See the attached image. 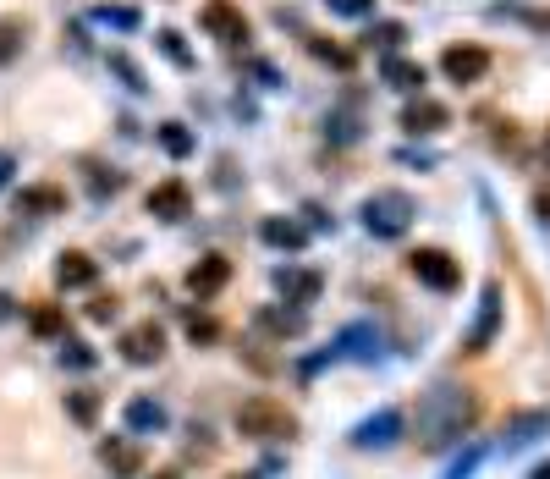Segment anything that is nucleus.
I'll list each match as a JSON object with an SVG mask.
<instances>
[{"label":"nucleus","instance_id":"37","mask_svg":"<svg viewBox=\"0 0 550 479\" xmlns=\"http://www.w3.org/2000/svg\"><path fill=\"white\" fill-rule=\"evenodd\" d=\"M528 479H550V463H539V468H534V474H528Z\"/></svg>","mask_w":550,"mask_h":479},{"label":"nucleus","instance_id":"15","mask_svg":"<svg viewBox=\"0 0 550 479\" xmlns=\"http://www.w3.org/2000/svg\"><path fill=\"white\" fill-rule=\"evenodd\" d=\"M226 281H231V259H220V254H204L193 270H187V287H193L198 298H215Z\"/></svg>","mask_w":550,"mask_h":479},{"label":"nucleus","instance_id":"2","mask_svg":"<svg viewBox=\"0 0 550 479\" xmlns=\"http://www.w3.org/2000/svg\"><path fill=\"white\" fill-rule=\"evenodd\" d=\"M413 215H418L413 193H402V188H380V193H369V199H363V232L380 237V243H396V237H407Z\"/></svg>","mask_w":550,"mask_h":479},{"label":"nucleus","instance_id":"13","mask_svg":"<svg viewBox=\"0 0 550 479\" xmlns=\"http://www.w3.org/2000/svg\"><path fill=\"white\" fill-rule=\"evenodd\" d=\"M336 353L341 358H358V364H374V358H380V331H374L369 320H352L347 331L336 336Z\"/></svg>","mask_w":550,"mask_h":479},{"label":"nucleus","instance_id":"20","mask_svg":"<svg viewBox=\"0 0 550 479\" xmlns=\"http://www.w3.org/2000/svg\"><path fill=\"white\" fill-rule=\"evenodd\" d=\"M446 122H451V111H446V105H435V100H418V105H407V111H402L407 133H440Z\"/></svg>","mask_w":550,"mask_h":479},{"label":"nucleus","instance_id":"34","mask_svg":"<svg viewBox=\"0 0 550 479\" xmlns=\"http://www.w3.org/2000/svg\"><path fill=\"white\" fill-rule=\"evenodd\" d=\"M534 215L550 226V188H539V193H534Z\"/></svg>","mask_w":550,"mask_h":479},{"label":"nucleus","instance_id":"26","mask_svg":"<svg viewBox=\"0 0 550 479\" xmlns=\"http://www.w3.org/2000/svg\"><path fill=\"white\" fill-rule=\"evenodd\" d=\"M385 83H396V89H407V94H413V89H424V67H413V61H385Z\"/></svg>","mask_w":550,"mask_h":479},{"label":"nucleus","instance_id":"18","mask_svg":"<svg viewBox=\"0 0 550 479\" xmlns=\"http://www.w3.org/2000/svg\"><path fill=\"white\" fill-rule=\"evenodd\" d=\"M55 281H61L66 292H72V287H94V281H99V265H94L88 254H77V248H72V254L55 259Z\"/></svg>","mask_w":550,"mask_h":479},{"label":"nucleus","instance_id":"9","mask_svg":"<svg viewBox=\"0 0 550 479\" xmlns=\"http://www.w3.org/2000/svg\"><path fill=\"white\" fill-rule=\"evenodd\" d=\"M198 23H204L209 34L220 39V45H242V39H248V17H242L237 6H231V0H204Z\"/></svg>","mask_w":550,"mask_h":479},{"label":"nucleus","instance_id":"3","mask_svg":"<svg viewBox=\"0 0 550 479\" xmlns=\"http://www.w3.org/2000/svg\"><path fill=\"white\" fill-rule=\"evenodd\" d=\"M237 430L248 435V441H292L297 413L275 397H248V402H237Z\"/></svg>","mask_w":550,"mask_h":479},{"label":"nucleus","instance_id":"14","mask_svg":"<svg viewBox=\"0 0 550 479\" xmlns=\"http://www.w3.org/2000/svg\"><path fill=\"white\" fill-rule=\"evenodd\" d=\"M187 210H193V193H187V182H160V188H149V215H160V221H187Z\"/></svg>","mask_w":550,"mask_h":479},{"label":"nucleus","instance_id":"5","mask_svg":"<svg viewBox=\"0 0 550 479\" xmlns=\"http://www.w3.org/2000/svg\"><path fill=\"white\" fill-rule=\"evenodd\" d=\"M402 435H407V413L402 408H380V413H369V419L352 424V446H358V452H385V446H396Z\"/></svg>","mask_w":550,"mask_h":479},{"label":"nucleus","instance_id":"11","mask_svg":"<svg viewBox=\"0 0 550 479\" xmlns=\"http://www.w3.org/2000/svg\"><path fill=\"white\" fill-rule=\"evenodd\" d=\"M121 424H127V435H160L165 424H171V413H165L160 397H127Z\"/></svg>","mask_w":550,"mask_h":479},{"label":"nucleus","instance_id":"27","mask_svg":"<svg viewBox=\"0 0 550 479\" xmlns=\"http://www.w3.org/2000/svg\"><path fill=\"white\" fill-rule=\"evenodd\" d=\"M61 364H66V369H94L99 353H94L88 342H77V336H66V342H61Z\"/></svg>","mask_w":550,"mask_h":479},{"label":"nucleus","instance_id":"6","mask_svg":"<svg viewBox=\"0 0 550 479\" xmlns=\"http://www.w3.org/2000/svg\"><path fill=\"white\" fill-rule=\"evenodd\" d=\"M495 331H501V281H484V292H479V314H473L468 336H462V353H490Z\"/></svg>","mask_w":550,"mask_h":479},{"label":"nucleus","instance_id":"28","mask_svg":"<svg viewBox=\"0 0 550 479\" xmlns=\"http://www.w3.org/2000/svg\"><path fill=\"white\" fill-rule=\"evenodd\" d=\"M220 336V325H215V314H187V342H215Z\"/></svg>","mask_w":550,"mask_h":479},{"label":"nucleus","instance_id":"31","mask_svg":"<svg viewBox=\"0 0 550 479\" xmlns=\"http://www.w3.org/2000/svg\"><path fill=\"white\" fill-rule=\"evenodd\" d=\"M116 314H121L116 298H94V303H88V320H94V325H110Z\"/></svg>","mask_w":550,"mask_h":479},{"label":"nucleus","instance_id":"25","mask_svg":"<svg viewBox=\"0 0 550 479\" xmlns=\"http://www.w3.org/2000/svg\"><path fill=\"white\" fill-rule=\"evenodd\" d=\"M160 149H165V155H176V160H182V155H193V149H198V138L187 133L182 122H165V127H160Z\"/></svg>","mask_w":550,"mask_h":479},{"label":"nucleus","instance_id":"24","mask_svg":"<svg viewBox=\"0 0 550 479\" xmlns=\"http://www.w3.org/2000/svg\"><path fill=\"white\" fill-rule=\"evenodd\" d=\"M22 39H28V23L22 17H0V67H11L22 56Z\"/></svg>","mask_w":550,"mask_h":479},{"label":"nucleus","instance_id":"29","mask_svg":"<svg viewBox=\"0 0 550 479\" xmlns=\"http://www.w3.org/2000/svg\"><path fill=\"white\" fill-rule=\"evenodd\" d=\"M402 39H407V28H402V23H380V28H369V45H380V50H402Z\"/></svg>","mask_w":550,"mask_h":479},{"label":"nucleus","instance_id":"32","mask_svg":"<svg viewBox=\"0 0 550 479\" xmlns=\"http://www.w3.org/2000/svg\"><path fill=\"white\" fill-rule=\"evenodd\" d=\"M330 12H341V17H369L374 0H330Z\"/></svg>","mask_w":550,"mask_h":479},{"label":"nucleus","instance_id":"33","mask_svg":"<svg viewBox=\"0 0 550 479\" xmlns=\"http://www.w3.org/2000/svg\"><path fill=\"white\" fill-rule=\"evenodd\" d=\"M160 50H165V56L176 61V67H187V61H193V56H187V50H182V39H176V34H160Z\"/></svg>","mask_w":550,"mask_h":479},{"label":"nucleus","instance_id":"1","mask_svg":"<svg viewBox=\"0 0 550 479\" xmlns=\"http://www.w3.org/2000/svg\"><path fill=\"white\" fill-rule=\"evenodd\" d=\"M473 419H479V397H473L468 386H457V380H440L435 391H424V402H418V446H429V452H446V446H457L462 435L473 430Z\"/></svg>","mask_w":550,"mask_h":479},{"label":"nucleus","instance_id":"21","mask_svg":"<svg viewBox=\"0 0 550 479\" xmlns=\"http://www.w3.org/2000/svg\"><path fill=\"white\" fill-rule=\"evenodd\" d=\"M303 320H308L303 309H259V314H253V325L270 331V336H297V331H303Z\"/></svg>","mask_w":550,"mask_h":479},{"label":"nucleus","instance_id":"17","mask_svg":"<svg viewBox=\"0 0 550 479\" xmlns=\"http://www.w3.org/2000/svg\"><path fill=\"white\" fill-rule=\"evenodd\" d=\"M259 237L270 248H286V254H303V248H308V226L286 221V215H270V221L259 226Z\"/></svg>","mask_w":550,"mask_h":479},{"label":"nucleus","instance_id":"35","mask_svg":"<svg viewBox=\"0 0 550 479\" xmlns=\"http://www.w3.org/2000/svg\"><path fill=\"white\" fill-rule=\"evenodd\" d=\"M11 314H17V298H11V292H0V325H6Z\"/></svg>","mask_w":550,"mask_h":479},{"label":"nucleus","instance_id":"16","mask_svg":"<svg viewBox=\"0 0 550 479\" xmlns=\"http://www.w3.org/2000/svg\"><path fill=\"white\" fill-rule=\"evenodd\" d=\"M99 457H105V468L116 479H138L143 474V452L132 441H116V435H110V441H99Z\"/></svg>","mask_w":550,"mask_h":479},{"label":"nucleus","instance_id":"38","mask_svg":"<svg viewBox=\"0 0 550 479\" xmlns=\"http://www.w3.org/2000/svg\"><path fill=\"white\" fill-rule=\"evenodd\" d=\"M154 479H176V474H154Z\"/></svg>","mask_w":550,"mask_h":479},{"label":"nucleus","instance_id":"7","mask_svg":"<svg viewBox=\"0 0 550 479\" xmlns=\"http://www.w3.org/2000/svg\"><path fill=\"white\" fill-rule=\"evenodd\" d=\"M121 358H127L132 369H143V364H160L165 358V331L154 320H138V325H127V331H121Z\"/></svg>","mask_w":550,"mask_h":479},{"label":"nucleus","instance_id":"23","mask_svg":"<svg viewBox=\"0 0 550 479\" xmlns=\"http://www.w3.org/2000/svg\"><path fill=\"white\" fill-rule=\"evenodd\" d=\"M66 419L72 424H83V430H94L99 424V391H66Z\"/></svg>","mask_w":550,"mask_h":479},{"label":"nucleus","instance_id":"8","mask_svg":"<svg viewBox=\"0 0 550 479\" xmlns=\"http://www.w3.org/2000/svg\"><path fill=\"white\" fill-rule=\"evenodd\" d=\"M275 287H281V298L292 303V309L308 314L319 303V292H325V276L308 270V265H281V270H275Z\"/></svg>","mask_w":550,"mask_h":479},{"label":"nucleus","instance_id":"12","mask_svg":"<svg viewBox=\"0 0 550 479\" xmlns=\"http://www.w3.org/2000/svg\"><path fill=\"white\" fill-rule=\"evenodd\" d=\"M545 430H550V413L545 408L512 413V419H506V430H501V452H523V446H534Z\"/></svg>","mask_w":550,"mask_h":479},{"label":"nucleus","instance_id":"22","mask_svg":"<svg viewBox=\"0 0 550 479\" xmlns=\"http://www.w3.org/2000/svg\"><path fill=\"white\" fill-rule=\"evenodd\" d=\"M28 331L44 336V342H55V336L66 342V314H61V303H39V309L28 314Z\"/></svg>","mask_w":550,"mask_h":479},{"label":"nucleus","instance_id":"10","mask_svg":"<svg viewBox=\"0 0 550 479\" xmlns=\"http://www.w3.org/2000/svg\"><path fill=\"white\" fill-rule=\"evenodd\" d=\"M440 72H446L451 83H479L484 72H490V50H479V45H451L446 56H440Z\"/></svg>","mask_w":550,"mask_h":479},{"label":"nucleus","instance_id":"30","mask_svg":"<svg viewBox=\"0 0 550 479\" xmlns=\"http://www.w3.org/2000/svg\"><path fill=\"white\" fill-rule=\"evenodd\" d=\"M479 463H484V446H468V452H462L457 463L446 468V479H468V474H473V468H479Z\"/></svg>","mask_w":550,"mask_h":479},{"label":"nucleus","instance_id":"36","mask_svg":"<svg viewBox=\"0 0 550 479\" xmlns=\"http://www.w3.org/2000/svg\"><path fill=\"white\" fill-rule=\"evenodd\" d=\"M11 171H17V160H11V155H0V188L11 182Z\"/></svg>","mask_w":550,"mask_h":479},{"label":"nucleus","instance_id":"4","mask_svg":"<svg viewBox=\"0 0 550 479\" xmlns=\"http://www.w3.org/2000/svg\"><path fill=\"white\" fill-rule=\"evenodd\" d=\"M407 270H413V281H424L429 292H457L462 287V265L446 248H413V254H407Z\"/></svg>","mask_w":550,"mask_h":479},{"label":"nucleus","instance_id":"19","mask_svg":"<svg viewBox=\"0 0 550 479\" xmlns=\"http://www.w3.org/2000/svg\"><path fill=\"white\" fill-rule=\"evenodd\" d=\"M17 210L22 215H61L66 210V193L50 188V182H39V188H22L17 193Z\"/></svg>","mask_w":550,"mask_h":479}]
</instances>
